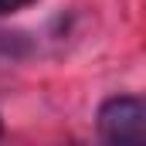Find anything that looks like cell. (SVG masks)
Instances as JSON below:
<instances>
[{"instance_id": "7a4b0ae2", "label": "cell", "mask_w": 146, "mask_h": 146, "mask_svg": "<svg viewBox=\"0 0 146 146\" xmlns=\"http://www.w3.org/2000/svg\"><path fill=\"white\" fill-rule=\"evenodd\" d=\"M34 0H0V17H7V14H17V10H24V7H31Z\"/></svg>"}, {"instance_id": "6da1fadb", "label": "cell", "mask_w": 146, "mask_h": 146, "mask_svg": "<svg viewBox=\"0 0 146 146\" xmlns=\"http://www.w3.org/2000/svg\"><path fill=\"white\" fill-rule=\"evenodd\" d=\"M99 139L106 143H143L146 139V106L139 95H112L95 115Z\"/></svg>"}, {"instance_id": "3957f363", "label": "cell", "mask_w": 146, "mask_h": 146, "mask_svg": "<svg viewBox=\"0 0 146 146\" xmlns=\"http://www.w3.org/2000/svg\"><path fill=\"white\" fill-rule=\"evenodd\" d=\"M0 133H3V122H0Z\"/></svg>"}]
</instances>
